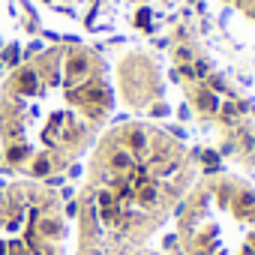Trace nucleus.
Instances as JSON below:
<instances>
[{"mask_svg":"<svg viewBox=\"0 0 255 255\" xmlns=\"http://www.w3.org/2000/svg\"><path fill=\"white\" fill-rule=\"evenodd\" d=\"M45 24L81 36H144L186 0H30Z\"/></svg>","mask_w":255,"mask_h":255,"instance_id":"39448f33","label":"nucleus"},{"mask_svg":"<svg viewBox=\"0 0 255 255\" xmlns=\"http://www.w3.org/2000/svg\"><path fill=\"white\" fill-rule=\"evenodd\" d=\"M111 111L114 78L96 48H42L0 81V165L27 180L57 177L93 150Z\"/></svg>","mask_w":255,"mask_h":255,"instance_id":"f257e3e1","label":"nucleus"},{"mask_svg":"<svg viewBox=\"0 0 255 255\" xmlns=\"http://www.w3.org/2000/svg\"><path fill=\"white\" fill-rule=\"evenodd\" d=\"M96 255H162L156 249H147V246H138V249H120V252H96Z\"/></svg>","mask_w":255,"mask_h":255,"instance_id":"6e6552de","label":"nucleus"},{"mask_svg":"<svg viewBox=\"0 0 255 255\" xmlns=\"http://www.w3.org/2000/svg\"><path fill=\"white\" fill-rule=\"evenodd\" d=\"M225 6H231V9H237L240 15H246L249 21H255V0H222Z\"/></svg>","mask_w":255,"mask_h":255,"instance_id":"0eeeda50","label":"nucleus"},{"mask_svg":"<svg viewBox=\"0 0 255 255\" xmlns=\"http://www.w3.org/2000/svg\"><path fill=\"white\" fill-rule=\"evenodd\" d=\"M183 255H255V186L231 171L204 174L174 210Z\"/></svg>","mask_w":255,"mask_h":255,"instance_id":"7ed1b4c3","label":"nucleus"},{"mask_svg":"<svg viewBox=\"0 0 255 255\" xmlns=\"http://www.w3.org/2000/svg\"><path fill=\"white\" fill-rule=\"evenodd\" d=\"M66 207L45 180L0 186V255H66Z\"/></svg>","mask_w":255,"mask_h":255,"instance_id":"20e7f679","label":"nucleus"},{"mask_svg":"<svg viewBox=\"0 0 255 255\" xmlns=\"http://www.w3.org/2000/svg\"><path fill=\"white\" fill-rule=\"evenodd\" d=\"M117 87L123 102L135 111H156L165 99V81L159 60L147 51H132L126 60L117 63Z\"/></svg>","mask_w":255,"mask_h":255,"instance_id":"423d86ee","label":"nucleus"},{"mask_svg":"<svg viewBox=\"0 0 255 255\" xmlns=\"http://www.w3.org/2000/svg\"><path fill=\"white\" fill-rule=\"evenodd\" d=\"M198 180L192 150L150 120H120L99 135L75 201L78 255L138 249L174 216Z\"/></svg>","mask_w":255,"mask_h":255,"instance_id":"f03ea898","label":"nucleus"}]
</instances>
